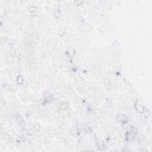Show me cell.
Wrapping results in <instances>:
<instances>
[{
	"label": "cell",
	"instance_id": "6da1fadb",
	"mask_svg": "<svg viewBox=\"0 0 152 152\" xmlns=\"http://www.w3.org/2000/svg\"><path fill=\"white\" fill-rule=\"evenodd\" d=\"M136 133H137V130L135 128H133V127H132V128H131L130 129V131H129L128 133V136L127 137V139L128 141H131L133 140V139H134V137L136 135Z\"/></svg>",
	"mask_w": 152,
	"mask_h": 152
},
{
	"label": "cell",
	"instance_id": "7a4b0ae2",
	"mask_svg": "<svg viewBox=\"0 0 152 152\" xmlns=\"http://www.w3.org/2000/svg\"><path fill=\"white\" fill-rule=\"evenodd\" d=\"M117 120L118 122H120V123H125L128 121V118H127V117L125 115H123V114H121V115L117 116Z\"/></svg>",
	"mask_w": 152,
	"mask_h": 152
}]
</instances>
